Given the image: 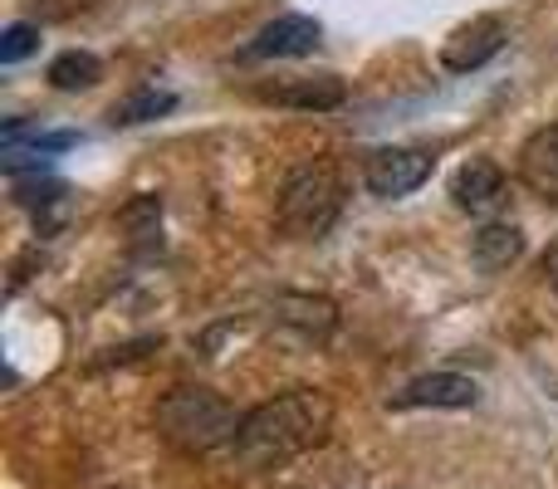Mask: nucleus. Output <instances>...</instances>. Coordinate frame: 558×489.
Segmentation results:
<instances>
[{
	"instance_id": "obj_7",
	"label": "nucleus",
	"mask_w": 558,
	"mask_h": 489,
	"mask_svg": "<svg viewBox=\"0 0 558 489\" xmlns=\"http://www.w3.org/2000/svg\"><path fill=\"white\" fill-rule=\"evenodd\" d=\"M318 20L308 15H279L270 25L260 29V35L251 39V54L255 59H299V54H314L318 49Z\"/></svg>"
},
{
	"instance_id": "obj_3",
	"label": "nucleus",
	"mask_w": 558,
	"mask_h": 489,
	"mask_svg": "<svg viewBox=\"0 0 558 489\" xmlns=\"http://www.w3.org/2000/svg\"><path fill=\"white\" fill-rule=\"evenodd\" d=\"M338 211H343V176L333 162H299L279 182L275 221L294 241H318L338 221Z\"/></svg>"
},
{
	"instance_id": "obj_13",
	"label": "nucleus",
	"mask_w": 558,
	"mask_h": 489,
	"mask_svg": "<svg viewBox=\"0 0 558 489\" xmlns=\"http://www.w3.org/2000/svg\"><path fill=\"white\" fill-rule=\"evenodd\" d=\"M104 78V64L88 49H64V54L49 64V84L64 88V94H78V88H94Z\"/></svg>"
},
{
	"instance_id": "obj_5",
	"label": "nucleus",
	"mask_w": 558,
	"mask_h": 489,
	"mask_svg": "<svg viewBox=\"0 0 558 489\" xmlns=\"http://www.w3.org/2000/svg\"><path fill=\"white\" fill-rule=\"evenodd\" d=\"M500 49H505V25L495 15H475V20H465V25H456L451 35H446L441 64L451 69V74H471V69L490 64Z\"/></svg>"
},
{
	"instance_id": "obj_10",
	"label": "nucleus",
	"mask_w": 558,
	"mask_h": 489,
	"mask_svg": "<svg viewBox=\"0 0 558 489\" xmlns=\"http://www.w3.org/2000/svg\"><path fill=\"white\" fill-rule=\"evenodd\" d=\"M275 318L284 328H294L304 343H324L338 323V308L328 298H314V294H279L275 298Z\"/></svg>"
},
{
	"instance_id": "obj_12",
	"label": "nucleus",
	"mask_w": 558,
	"mask_h": 489,
	"mask_svg": "<svg viewBox=\"0 0 558 489\" xmlns=\"http://www.w3.org/2000/svg\"><path fill=\"white\" fill-rule=\"evenodd\" d=\"M520 255H524V235L514 231V225H485V231H475V241H471V259L485 269V274L510 269Z\"/></svg>"
},
{
	"instance_id": "obj_15",
	"label": "nucleus",
	"mask_w": 558,
	"mask_h": 489,
	"mask_svg": "<svg viewBox=\"0 0 558 489\" xmlns=\"http://www.w3.org/2000/svg\"><path fill=\"white\" fill-rule=\"evenodd\" d=\"M157 221H162V196H137L118 211V225L128 235H157Z\"/></svg>"
},
{
	"instance_id": "obj_9",
	"label": "nucleus",
	"mask_w": 558,
	"mask_h": 489,
	"mask_svg": "<svg viewBox=\"0 0 558 489\" xmlns=\"http://www.w3.org/2000/svg\"><path fill=\"white\" fill-rule=\"evenodd\" d=\"M475 402H481V387L461 372H426L397 392V406H456L461 412V406H475Z\"/></svg>"
},
{
	"instance_id": "obj_2",
	"label": "nucleus",
	"mask_w": 558,
	"mask_h": 489,
	"mask_svg": "<svg viewBox=\"0 0 558 489\" xmlns=\"http://www.w3.org/2000/svg\"><path fill=\"white\" fill-rule=\"evenodd\" d=\"M241 421L245 416L221 392H211V387H172L157 402V436L172 451H186V455H206L216 445H231Z\"/></svg>"
},
{
	"instance_id": "obj_6",
	"label": "nucleus",
	"mask_w": 558,
	"mask_h": 489,
	"mask_svg": "<svg viewBox=\"0 0 558 489\" xmlns=\"http://www.w3.org/2000/svg\"><path fill=\"white\" fill-rule=\"evenodd\" d=\"M255 98L275 108H304V113H328L348 98L343 78L338 74H294V78H275V84H260Z\"/></svg>"
},
{
	"instance_id": "obj_8",
	"label": "nucleus",
	"mask_w": 558,
	"mask_h": 489,
	"mask_svg": "<svg viewBox=\"0 0 558 489\" xmlns=\"http://www.w3.org/2000/svg\"><path fill=\"white\" fill-rule=\"evenodd\" d=\"M520 182L530 186L539 201L558 206V127H539L524 137L520 147Z\"/></svg>"
},
{
	"instance_id": "obj_17",
	"label": "nucleus",
	"mask_w": 558,
	"mask_h": 489,
	"mask_svg": "<svg viewBox=\"0 0 558 489\" xmlns=\"http://www.w3.org/2000/svg\"><path fill=\"white\" fill-rule=\"evenodd\" d=\"M29 5H35L39 20H74V15H84V10H94L98 0H29Z\"/></svg>"
},
{
	"instance_id": "obj_1",
	"label": "nucleus",
	"mask_w": 558,
	"mask_h": 489,
	"mask_svg": "<svg viewBox=\"0 0 558 489\" xmlns=\"http://www.w3.org/2000/svg\"><path fill=\"white\" fill-rule=\"evenodd\" d=\"M328 431H333V402L314 387H299V392H284L275 402L245 412L231 445L251 470H270V465H284L294 455L324 445Z\"/></svg>"
},
{
	"instance_id": "obj_4",
	"label": "nucleus",
	"mask_w": 558,
	"mask_h": 489,
	"mask_svg": "<svg viewBox=\"0 0 558 489\" xmlns=\"http://www.w3.org/2000/svg\"><path fill=\"white\" fill-rule=\"evenodd\" d=\"M432 152H422V147H377L373 157H367L363 167V182L373 196H383V201H397V196L416 192V186L432 176Z\"/></svg>"
},
{
	"instance_id": "obj_18",
	"label": "nucleus",
	"mask_w": 558,
	"mask_h": 489,
	"mask_svg": "<svg viewBox=\"0 0 558 489\" xmlns=\"http://www.w3.org/2000/svg\"><path fill=\"white\" fill-rule=\"evenodd\" d=\"M64 196V182H45V186H15V201L20 206H49Z\"/></svg>"
},
{
	"instance_id": "obj_11",
	"label": "nucleus",
	"mask_w": 558,
	"mask_h": 489,
	"mask_svg": "<svg viewBox=\"0 0 558 489\" xmlns=\"http://www.w3.org/2000/svg\"><path fill=\"white\" fill-rule=\"evenodd\" d=\"M451 196L461 211H490L505 196V172L495 162H485V157H471V162L451 176Z\"/></svg>"
},
{
	"instance_id": "obj_16",
	"label": "nucleus",
	"mask_w": 558,
	"mask_h": 489,
	"mask_svg": "<svg viewBox=\"0 0 558 489\" xmlns=\"http://www.w3.org/2000/svg\"><path fill=\"white\" fill-rule=\"evenodd\" d=\"M35 49H39L35 25H10L5 35H0V64H20V59H29Z\"/></svg>"
},
{
	"instance_id": "obj_14",
	"label": "nucleus",
	"mask_w": 558,
	"mask_h": 489,
	"mask_svg": "<svg viewBox=\"0 0 558 489\" xmlns=\"http://www.w3.org/2000/svg\"><path fill=\"white\" fill-rule=\"evenodd\" d=\"M177 98L162 94V88H137V94H128L123 103H113V123L118 127H133V123H153V118L172 113Z\"/></svg>"
},
{
	"instance_id": "obj_19",
	"label": "nucleus",
	"mask_w": 558,
	"mask_h": 489,
	"mask_svg": "<svg viewBox=\"0 0 558 489\" xmlns=\"http://www.w3.org/2000/svg\"><path fill=\"white\" fill-rule=\"evenodd\" d=\"M539 269H544V279H549V289L558 294V241L544 249V259H539Z\"/></svg>"
}]
</instances>
